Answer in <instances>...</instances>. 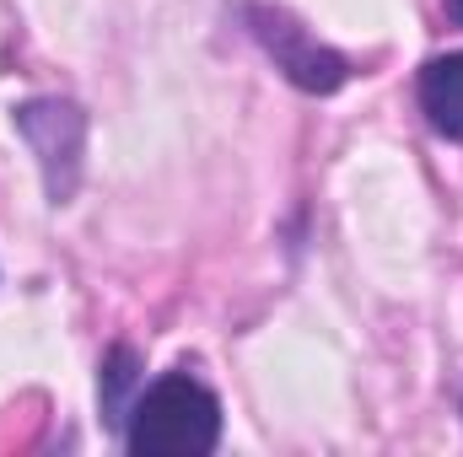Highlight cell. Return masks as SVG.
I'll return each instance as SVG.
<instances>
[{
	"instance_id": "3957f363",
	"label": "cell",
	"mask_w": 463,
	"mask_h": 457,
	"mask_svg": "<svg viewBox=\"0 0 463 457\" xmlns=\"http://www.w3.org/2000/svg\"><path fill=\"white\" fill-rule=\"evenodd\" d=\"M415 98H420V114L437 135L463 140V49L453 54H437L420 65V81H415Z\"/></svg>"
},
{
	"instance_id": "7a4b0ae2",
	"label": "cell",
	"mask_w": 463,
	"mask_h": 457,
	"mask_svg": "<svg viewBox=\"0 0 463 457\" xmlns=\"http://www.w3.org/2000/svg\"><path fill=\"white\" fill-rule=\"evenodd\" d=\"M248 22H253V38L269 49L275 70H286L302 92H340L345 87V60L335 49H324L318 38H307V27H297L286 11H269V5H248Z\"/></svg>"
},
{
	"instance_id": "277c9868",
	"label": "cell",
	"mask_w": 463,
	"mask_h": 457,
	"mask_svg": "<svg viewBox=\"0 0 463 457\" xmlns=\"http://www.w3.org/2000/svg\"><path fill=\"white\" fill-rule=\"evenodd\" d=\"M135 366H140V360H135V350H124V344L109 355V366H103V409H109L114 425H124V409H129L124 393H129V382H135Z\"/></svg>"
},
{
	"instance_id": "6da1fadb",
	"label": "cell",
	"mask_w": 463,
	"mask_h": 457,
	"mask_svg": "<svg viewBox=\"0 0 463 457\" xmlns=\"http://www.w3.org/2000/svg\"><path fill=\"white\" fill-rule=\"evenodd\" d=\"M222 442V404L189 371H167L124 409V447L135 457H205Z\"/></svg>"
},
{
	"instance_id": "5b68a950",
	"label": "cell",
	"mask_w": 463,
	"mask_h": 457,
	"mask_svg": "<svg viewBox=\"0 0 463 457\" xmlns=\"http://www.w3.org/2000/svg\"><path fill=\"white\" fill-rule=\"evenodd\" d=\"M448 11H453V22L463 27V0H448Z\"/></svg>"
}]
</instances>
